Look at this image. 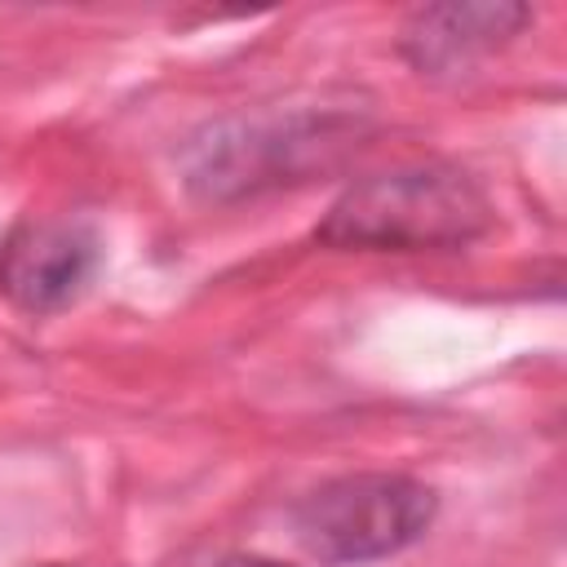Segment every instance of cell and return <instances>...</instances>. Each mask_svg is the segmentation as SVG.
I'll return each mask as SVG.
<instances>
[{"label":"cell","instance_id":"obj_6","mask_svg":"<svg viewBox=\"0 0 567 567\" xmlns=\"http://www.w3.org/2000/svg\"><path fill=\"white\" fill-rule=\"evenodd\" d=\"M49 567H62V563H49Z\"/></svg>","mask_w":567,"mask_h":567},{"label":"cell","instance_id":"obj_1","mask_svg":"<svg viewBox=\"0 0 567 567\" xmlns=\"http://www.w3.org/2000/svg\"><path fill=\"white\" fill-rule=\"evenodd\" d=\"M492 226L487 195L452 168H399L350 186L323 217L319 239L337 248H456Z\"/></svg>","mask_w":567,"mask_h":567},{"label":"cell","instance_id":"obj_3","mask_svg":"<svg viewBox=\"0 0 567 567\" xmlns=\"http://www.w3.org/2000/svg\"><path fill=\"white\" fill-rule=\"evenodd\" d=\"M97 270V235L84 221H27L0 248V292L31 315L75 301Z\"/></svg>","mask_w":567,"mask_h":567},{"label":"cell","instance_id":"obj_2","mask_svg":"<svg viewBox=\"0 0 567 567\" xmlns=\"http://www.w3.org/2000/svg\"><path fill=\"white\" fill-rule=\"evenodd\" d=\"M434 518V492L408 474H346L292 509L297 540L323 563H372L412 545Z\"/></svg>","mask_w":567,"mask_h":567},{"label":"cell","instance_id":"obj_5","mask_svg":"<svg viewBox=\"0 0 567 567\" xmlns=\"http://www.w3.org/2000/svg\"><path fill=\"white\" fill-rule=\"evenodd\" d=\"M221 567H284V563H275V558H252V554H248V558H226Z\"/></svg>","mask_w":567,"mask_h":567},{"label":"cell","instance_id":"obj_4","mask_svg":"<svg viewBox=\"0 0 567 567\" xmlns=\"http://www.w3.org/2000/svg\"><path fill=\"white\" fill-rule=\"evenodd\" d=\"M527 22L523 4H434L408 27V53L416 66H456L470 53H487Z\"/></svg>","mask_w":567,"mask_h":567}]
</instances>
